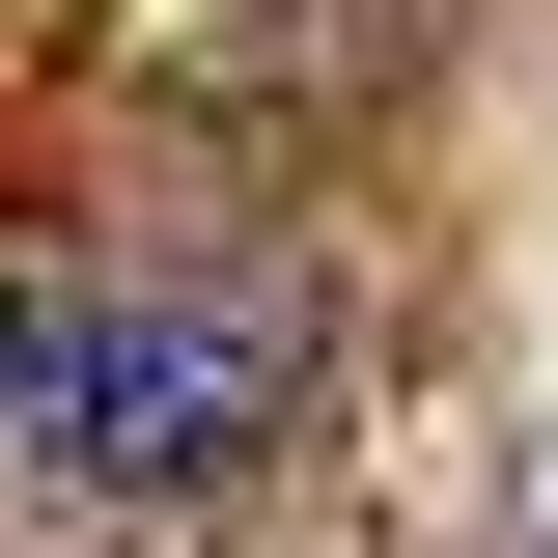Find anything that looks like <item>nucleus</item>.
Masks as SVG:
<instances>
[{
	"instance_id": "2",
	"label": "nucleus",
	"mask_w": 558,
	"mask_h": 558,
	"mask_svg": "<svg viewBox=\"0 0 558 558\" xmlns=\"http://www.w3.org/2000/svg\"><path fill=\"white\" fill-rule=\"evenodd\" d=\"M531 558H558V531H531Z\"/></svg>"
},
{
	"instance_id": "1",
	"label": "nucleus",
	"mask_w": 558,
	"mask_h": 558,
	"mask_svg": "<svg viewBox=\"0 0 558 558\" xmlns=\"http://www.w3.org/2000/svg\"><path fill=\"white\" fill-rule=\"evenodd\" d=\"M307 447V279L168 252V279H0V475L28 502H223Z\"/></svg>"
}]
</instances>
